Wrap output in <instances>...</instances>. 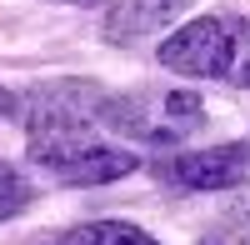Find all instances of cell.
I'll use <instances>...</instances> for the list:
<instances>
[{
	"mask_svg": "<svg viewBox=\"0 0 250 245\" xmlns=\"http://www.w3.org/2000/svg\"><path fill=\"white\" fill-rule=\"evenodd\" d=\"M50 245H160V240L145 235L140 225H130V220H90V225L55 235Z\"/></svg>",
	"mask_w": 250,
	"mask_h": 245,
	"instance_id": "cell-7",
	"label": "cell"
},
{
	"mask_svg": "<svg viewBox=\"0 0 250 245\" xmlns=\"http://www.w3.org/2000/svg\"><path fill=\"white\" fill-rule=\"evenodd\" d=\"M160 180L175 190H235L250 180V140L215 150H180L175 160L160 165Z\"/></svg>",
	"mask_w": 250,
	"mask_h": 245,
	"instance_id": "cell-5",
	"label": "cell"
},
{
	"mask_svg": "<svg viewBox=\"0 0 250 245\" xmlns=\"http://www.w3.org/2000/svg\"><path fill=\"white\" fill-rule=\"evenodd\" d=\"M10 110H15V100H10V90H5V85H0V115H10Z\"/></svg>",
	"mask_w": 250,
	"mask_h": 245,
	"instance_id": "cell-10",
	"label": "cell"
},
{
	"mask_svg": "<svg viewBox=\"0 0 250 245\" xmlns=\"http://www.w3.org/2000/svg\"><path fill=\"white\" fill-rule=\"evenodd\" d=\"M160 65L190 80H220V85L250 90V20L205 15L160 40Z\"/></svg>",
	"mask_w": 250,
	"mask_h": 245,
	"instance_id": "cell-1",
	"label": "cell"
},
{
	"mask_svg": "<svg viewBox=\"0 0 250 245\" xmlns=\"http://www.w3.org/2000/svg\"><path fill=\"white\" fill-rule=\"evenodd\" d=\"M100 125H110L115 135L135 140V145H180L185 135H195L205 125V100L195 90H160L145 85L130 95H105L100 105Z\"/></svg>",
	"mask_w": 250,
	"mask_h": 245,
	"instance_id": "cell-2",
	"label": "cell"
},
{
	"mask_svg": "<svg viewBox=\"0 0 250 245\" xmlns=\"http://www.w3.org/2000/svg\"><path fill=\"white\" fill-rule=\"evenodd\" d=\"M25 155L35 160L40 170H50L60 185H105V180H120V175L140 170L135 150H120V145L95 140L90 125L35 130V135H25Z\"/></svg>",
	"mask_w": 250,
	"mask_h": 245,
	"instance_id": "cell-3",
	"label": "cell"
},
{
	"mask_svg": "<svg viewBox=\"0 0 250 245\" xmlns=\"http://www.w3.org/2000/svg\"><path fill=\"white\" fill-rule=\"evenodd\" d=\"M70 5H90V0H70Z\"/></svg>",
	"mask_w": 250,
	"mask_h": 245,
	"instance_id": "cell-11",
	"label": "cell"
},
{
	"mask_svg": "<svg viewBox=\"0 0 250 245\" xmlns=\"http://www.w3.org/2000/svg\"><path fill=\"white\" fill-rule=\"evenodd\" d=\"M200 245H250V220L245 225H220V230H210Z\"/></svg>",
	"mask_w": 250,
	"mask_h": 245,
	"instance_id": "cell-9",
	"label": "cell"
},
{
	"mask_svg": "<svg viewBox=\"0 0 250 245\" xmlns=\"http://www.w3.org/2000/svg\"><path fill=\"white\" fill-rule=\"evenodd\" d=\"M100 105H105V90L95 80H50V85H35L20 100V120H25V135L35 130H75V125H95Z\"/></svg>",
	"mask_w": 250,
	"mask_h": 245,
	"instance_id": "cell-4",
	"label": "cell"
},
{
	"mask_svg": "<svg viewBox=\"0 0 250 245\" xmlns=\"http://www.w3.org/2000/svg\"><path fill=\"white\" fill-rule=\"evenodd\" d=\"M30 200H35L30 180L20 175L15 165H5V160H0V220H10V215H20V210H30Z\"/></svg>",
	"mask_w": 250,
	"mask_h": 245,
	"instance_id": "cell-8",
	"label": "cell"
},
{
	"mask_svg": "<svg viewBox=\"0 0 250 245\" xmlns=\"http://www.w3.org/2000/svg\"><path fill=\"white\" fill-rule=\"evenodd\" d=\"M185 5L190 0H125L120 10H110V40H135V35L165 30Z\"/></svg>",
	"mask_w": 250,
	"mask_h": 245,
	"instance_id": "cell-6",
	"label": "cell"
}]
</instances>
